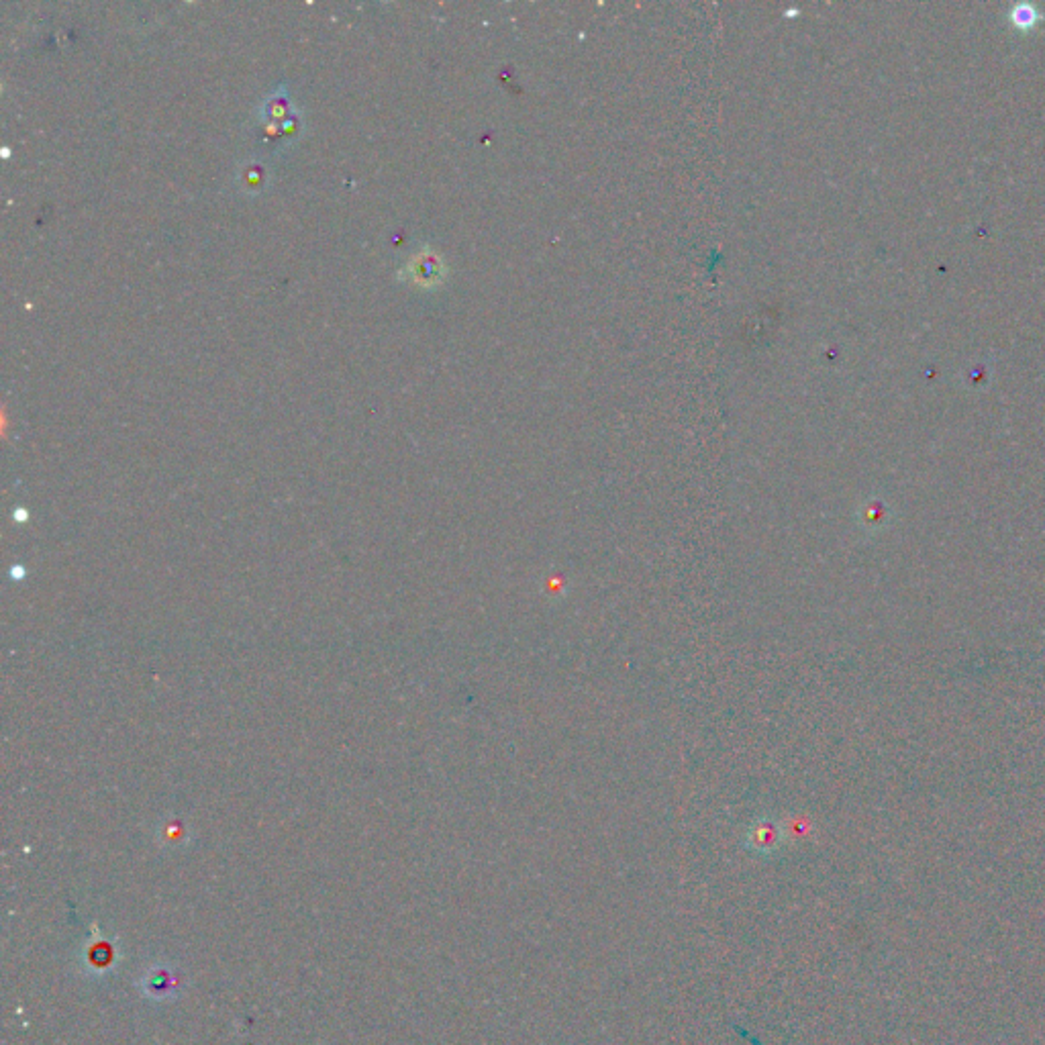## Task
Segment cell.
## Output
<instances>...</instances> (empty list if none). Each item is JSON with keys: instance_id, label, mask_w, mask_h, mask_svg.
<instances>
[{"instance_id": "obj_1", "label": "cell", "mask_w": 1045, "mask_h": 1045, "mask_svg": "<svg viewBox=\"0 0 1045 1045\" xmlns=\"http://www.w3.org/2000/svg\"><path fill=\"white\" fill-rule=\"evenodd\" d=\"M750 843L754 845V850L758 852H774L778 850L782 845V833L776 825L772 823H764V825H758L754 829V833L750 835Z\"/></svg>"}]
</instances>
